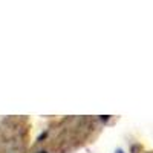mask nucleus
<instances>
[{"label":"nucleus","mask_w":153,"mask_h":153,"mask_svg":"<svg viewBox=\"0 0 153 153\" xmlns=\"http://www.w3.org/2000/svg\"><path fill=\"white\" fill-rule=\"evenodd\" d=\"M101 123V118H63L40 135L31 153H72L97 138Z\"/></svg>","instance_id":"f257e3e1"},{"label":"nucleus","mask_w":153,"mask_h":153,"mask_svg":"<svg viewBox=\"0 0 153 153\" xmlns=\"http://www.w3.org/2000/svg\"><path fill=\"white\" fill-rule=\"evenodd\" d=\"M29 120L11 117L0 121V153H26Z\"/></svg>","instance_id":"f03ea898"},{"label":"nucleus","mask_w":153,"mask_h":153,"mask_svg":"<svg viewBox=\"0 0 153 153\" xmlns=\"http://www.w3.org/2000/svg\"><path fill=\"white\" fill-rule=\"evenodd\" d=\"M120 153H123V152H120ZM130 153H152V152H143V147L132 146V147H130Z\"/></svg>","instance_id":"7ed1b4c3"}]
</instances>
